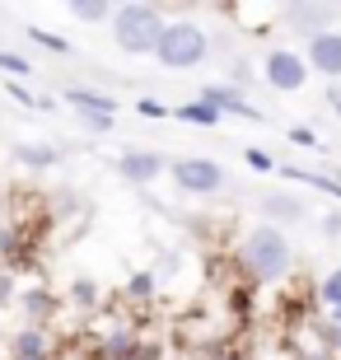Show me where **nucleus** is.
Returning a JSON list of instances; mask_svg holds the SVG:
<instances>
[{
  "label": "nucleus",
  "mask_w": 341,
  "mask_h": 360,
  "mask_svg": "<svg viewBox=\"0 0 341 360\" xmlns=\"http://www.w3.org/2000/svg\"><path fill=\"white\" fill-rule=\"evenodd\" d=\"M234 262L248 285H276V281H285L295 271V248H290L281 225H252L243 234V243H238Z\"/></svg>",
  "instance_id": "nucleus-1"
},
{
  "label": "nucleus",
  "mask_w": 341,
  "mask_h": 360,
  "mask_svg": "<svg viewBox=\"0 0 341 360\" xmlns=\"http://www.w3.org/2000/svg\"><path fill=\"white\" fill-rule=\"evenodd\" d=\"M164 28H169L164 10H159V5H145V0L117 5V14H112V42H117V52H127V56H155Z\"/></svg>",
  "instance_id": "nucleus-2"
},
{
  "label": "nucleus",
  "mask_w": 341,
  "mask_h": 360,
  "mask_svg": "<svg viewBox=\"0 0 341 360\" xmlns=\"http://www.w3.org/2000/svg\"><path fill=\"white\" fill-rule=\"evenodd\" d=\"M210 56V33L197 24V19H169L164 38L155 47V61L164 70H192Z\"/></svg>",
  "instance_id": "nucleus-3"
},
{
  "label": "nucleus",
  "mask_w": 341,
  "mask_h": 360,
  "mask_svg": "<svg viewBox=\"0 0 341 360\" xmlns=\"http://www.w3.org/2000/svg\"><path fill=\"white\" fill-rule=\"evenodd\" d=\"M169 174H173V187H178L183 197H220L224 187H229V174H224V164L201 160V155L173 160V164H169Z\"/></svg>",
  "instance_id": "nucleus-4"
},
{
  "label": "nucleus",
  "mask_w": 341,
  "mask_h": 360,
  "mask_svg": "<svg viewBox=\"0 0 341 360\" xmlns=\"http://www.w3.org/2000/svg\"><path fill=\"white\" fill-rule=\"evenodd\" d=\"M337 19H341V5H328V0H295V5H281V24L304 42H314L318 33H332Z\"/></svg>",
  "instance_id": "nucleus-5"
},
{
  "label": "nucleus",
  "mask_w": 341,
  "mask_h": 360,
  "mask_svg": "<svg viewBox=\"0 0 341 360\" xmlns=\"http://www.w3.org/2000/svg\"><path fill=\"white\" fill-rule=\"evenodd\" d=\"M309 61H304V52H295V47H271V52L262 56V80L271 84L276 94H300L304 84H309Z\"/></svg>",
  "instance_id": "nucleus-6"
},
{
  "label": "nucleus",
  "mask_w": 341,
  "mask_h": 360,
  "mask_svg": "<svg viewBox=\"0 0 341 360\" xmlns=\"http://www.w3.org/2000/svg\"><path fill=\"white\" fill-rule=\"evenodd\" d=\"M164 155L159 150H122L117 155V174H122V183H131V187H150V183H159L164 178Z\"/></svg>",
  "instance_id": "nucleus-7"
},
{
  "label": "nucleus",
  "mask_w": 341,
  "mask_h": 360,
  "mask_svg": "<svg viewBox=\"0 0 341 360\" xmlns=\"http://www.w3.org/2000/svg\"><path fill=\"white\" fill-rule=\"evenodd\" d=\"M197 98H201L206 108H215L220 117H224V112H234V117H243V122H257V127L266 122V112H262V108H252L248 98H243V94L234 89V84H206V89H201Z\"/></svg>",
  "instance_id": "nucleus-8"
},
{
  "label": "nucleus",
  "mask_w": 341,
  "mask_h": 360,
  "mask_svg": "<svg viewBox=\"0 0 341 360\" xmlns=\"http://www.w3.org/2000/svg\"><path fill=\"white\" fill-rule=\"evenodd\" d=\"M304 61H309V70H318V75H328L337 84L341 80V28L318 33L314 42H304Z\"/></svg>",
  "instance_id": "nucleus-9"
},
{
  "label": "nucleus",
  "mask_w": 341,
  "mask_h": 360,
  "mask_svg": "<svg viewBox=\"0 0 341 360\" xmlns=\"http://www.w3.org/2000/svg\"><path fill=\"white\" fill-rule=\"evenodd\" d=\"M61 295H52V285H28L19 290V309H24V323H38V328H52L61 319Z\"/></svg>",
  "instance_id": "nucleus-10"
},
{
  "label": "nucleus",
  "mask_w": 341,
  "mask_h": 360,
  "mask_svg": "<svg viewBox=\"0 0 341 360\" xmlns=\"http://www.w3.org/2000/svg\"><path fill=\"white\" fill-rule=\"evenodd\" d=\"M98 360H145V342L136 328H108L98 333Z\"/></svg>",
  "instance_id": "nucleus-11"
},
{
  "label": "nucleus",
  "mask_w": 341,
  "mask_h": 360,
  "mask_svg": "<svg viewBox=\"0 0 341 360\" xmlns=\"http://www.w3.org/2000/svg\"><path fill=\"white\" fill-rule=\"evenodd\" d=\"M10 356H52V328H38V323H19L5 342Z\"/></svg>",
  "instance_id": "nucleus-12"
},
{
  "label": "nucleus",
  "mask_w": 341,
  "mask_h": 360,
  "mask_svg": "<svg viewBox=\"0 0 341 360\" xmlns=\"http://www.w3.org/2000/svg\"><path fill=\"white\" fill-rule=\"evenodd\" d=\"M61 98H66V108L70 112H103V117H117V98H112V94H103V89H89V84H70L66 94H61Z\"/></svg>",
  "instance_id": "nucleus-13"
},
{
  "label": "nucleus",
  "mask_w": 341,
  "mask_h": 360,
  "mask_svg": "<svg viewBox=\"0 0 341 360\" xmlns=\"http://www.w3.org/2000/svg\"><path fill=\"white\" fill-rule=\"evenodd\" d=\"M28 262V229L19 225V220H0V267H24Z\"/></svg>",
  "instance_id": "nucleus-14"
},
{
  "label": "nucleus",
  "mask_w": 341,
  "mask_h": 360,
  "mask_svg": "<svg viewBox=\"0 0 341 360\" xmlns=\"http://www.w3.org/2000/svg\"><path fill=\"white\" fill-rule=\"evenodd\" d=\"M10 155H14V164H19V169H33V174H47V169H56V164H61V150H56L52 141H19Z\"/></svg>",
  "instance_id": "nucleus-15"
},
{
  "label": "nucleus",
  "mask_w": 341,
  "mask_h": 360,
  "mask_svg": "<svg viewBox=\"0 0 341 360\" xmlns=\"http://www.w3.org/2000/svg\"><path fill=\"white\" fill-rule=\"evenodd\" d=\"M257 211H262V220L271 225V220H304L309 206H304L295 192H262V197H257Z\"/></svg>",
  "instance_id": "nucleus-16"
},
{
  "label": "nucleus",
  "mask_w": 341,
  "mask_h": 360,
  "mask_svg": "<svg viewBox=\"0 0 341 360\" xmlns=\"http://www.w3.org/2000/svg\"><path fill=\"white\" fill-rule=\"evenodd\" d=\"M314 304L328 323H341V267H332L328 276L314 285Z\"/></svg>",
  "instance_id": "nucleus-17"
},
{
  "label": "nucleus",
  "mask_w": 341,
  "mask_h": 360,
  "mask_svg": "<svg viewBox=\"0 0 341 360\" xmlns=\"http://www.w3.org/2000/svg\"><path fill=\"white\" fill-rule=\"evenodd\" d=\"M66 304L75 309V314H98V309H103V285L94 276H75L70 290H66Z\"/></svg>",
  "instance_id": "nucleus-18"
},
{
  "label": "nucleus",
  "mask_w": 341,
  "mask_h": 360,
  "mask_svg": "<svg viewBox=\"0 0 341 360\" xmlns=\"http://www.w3.org/2000/svg\"><path fill=\"white\" fill-rule=\"evenodd\" d=\"M276 174L285 178V183H304V187H314V192H328V197L341 201V183L332 174H318V169H295V164H281Z\"/></svg>",
  "instance_id": "nucleus-19"
},
{
  "label": "nucleus",
  "mask_w": 341,
  "mask_h": 360,
  "mask_svg": "<svg viewBox=\"0 0 341 360\" xmlns=\"http://www.w3.org/2000/svg\"><path fill=\"white\" fill-rule=\"evenodd\" d=\"M122 295H127V304H150L159 295V276L155 271H131L127 285H122Z\"/></svg>",
  "instance_id": "nucleus-20"
},
{
  "label": "nucleus",
  "mask_w": 341,
  "mask_h": 360,
  "mask_svg": "<svg viewBox=\"0 0 341 360\" xmlns=\"http://www.w3.org/2000/svg\"><path fill=\"white\" fill-rule=\"evenodd\" d=\"M24 38L33 42V47H42V52H52V56H70V52H75L70 38H61V33H52V28H38V24H28Z\"/></svg>",
  "instance_id": "nucleus-21"
},
{
  "label": "nucleus",
  "mask_w": 341,
  "mask_h": 360,
  "mask_svg": "<svg viewBox=\"0 0 341 360\" xmlns=\"http://www.w3.org/2000/svg\"><path fill=\"white\" fill-rule=\"evenodd\" d=\"M112 14H117V5H108V0H75L70 5V19H79V24H112Z\"/></svg>",
  "instance_id": "nucleus-22"
},
{
  "label": "nucleus",
  "mask_w": 341,
  "mask_h": 360,
  "mask_svg": "<svg viewBox=\"0 0 341 360\" xmlns=\"http://www.w3.org/2000/svg\"><path fill=\"white\" fill-rule=\"evenodd\" d=\"M173 117L187 122V127H220V112H215V108H206L201 98H192V103H178V108H173Z\"/></svg>",
  "instance_id": "nucleus-23"
},
{
  "label": "nucleus",
  "mask_w": 341,
  "mask_h": 360,
  "mask_svg": "<svg viewBox=\"0 0 341 360\" xmlns=\"http://www.w3.org/2000/svg\"><path fill=\"white\" fill-rule=\"evenodd\" d=\"M0 70H5L10 80L24 84L28 75H33V61H28V56H19V52H10V47H0Z\"/></svg>",
  "instance_id": "nucleus-24"
},
{
  "label": "nucleus",
  "mask_w": 341,
  "mask_h": 360,
  "mask_svg": "<svg viewBox=\"0 0 341 360\" xmlns=\"http://www.w3.org/2000/svg\"><path fill=\"white\" fill-rule=\"evenodd\" d=\"M136 112H141V117H150V122L173 117V108H169V103H159L155 94H141V98H136Z\"/></svg>",
  "instance_id": "nucleus-25"
},
{
  "label": "nucleus",
  "mask_w": 341,
  "mask_h": 360,
  "mask_svg": "<svg viewBox=\"0 0 341 360\" xmlns=\"http://www.w3.org/2000/svg\"><path fill=\"white\" fill-rule=\"evenodd\" d=\"M75 122L84 127V131H94V136H108L112 127H117V117H103V112H75Z\"/></svg>",
  "instance_id": "nucleus-26"
},
{
  "label": "nucleus",
  "mask_w": 341,
  "mask_h": 360,
  "mask_svg": "<svg viewBox=\"0 0 341 360\" xmlns=\"http://www.w3.org/2000/svg\"><path fill=\"white\" fill-rule=\"evenodd\" d=\"M19 304V276H14L10 267H0V309Z\"/></svg>",
  "instance_id": "nucleus-27"
},
{
  "label": "nucleus",
  "mask_w": 341,
  "mask_h": 360,
  "mask_svg": "<svg viewBox=\"0 0 341 360\" xmlns=\"http://www.w3.org/2000/svg\"><path fill=\"white\" fill-rule=\"evenodd\" d=\"M243 160H248V169H257V174H276L281 164L266 155V150H257V146H243Z\"/></svg>",
  "instance_id": "nucleus-28"
},
{
  "label": "nucleus",
  "mask_w": 341,
  "mask_h": 360,
  "mask_svg": "<svg viewBox=\"0 0 341 360\" xmlns=\"http://www.w3.org/2000/svg\"><path fill=\"white\" fill-rule=\"evenodd\" d=\"M252 80H257V70H252V61H234V66H229V84H234L238 94L248 89Z\"/></svg>",
  "instance_id": "nucleus-29"
},
{
  "label": "nucleus",
  "mask_w": 341,
  "mask_h": 360,
  "mask_svg": "<svg viewBox=\"0 0 341 360\" xmlns=\"http://www.w3.org/2000/svg\"><path fill=\"white\" fill-rule=\"evenodd\" d=\"M5 94H10V98H14L19 108H33V103H38V94L28 89V84H19V80H10V84H5Z\"/></svg>",
  "instance_id": "nucleus-30"
},
{
  "label": "nucleus",
  "mask_w": 341,
  "mask_h": 360,
  "mask_svg": "<svg viewBox=\"0 0 341 360\" xmlns=\"http://www.w3.org/2000/svg\"><path fill=\"white\" fill-rule=\"evenodd\" d=\"M290 146H304V150H318V136H314V127H290Z\"/></svg>",
  "instance_id": "nucleus-31"
},
{
  "label": "nucleus",
  "mask_w": 341,
  "mask_h": 360,
  "mask_svg": "<svg viewBox=\"0 0 341 360\" xmlns=\"http://www.w3.org/2000/svg\"><path fill=\"white\" fill-rule=\"evenodd\" d=\"M318 229H323V239H341V211H328L318 220Z\"/></svg>",
  "instance_id": "nucleus-32"
},
{
  "label": "nucleus",
  "mask_w": 341,
  "mask_h": 360,
  "mask_svg": "<svg viewBox=\"0 0 341 360\" xmlns=\"http://www.w3.org/2000/svg\"><path fill=\"white\" fill-rule=\"evenodd\" d=\"M33 108H38V112H56V108H61V98H52V94H38V103H33Z\"/></svg>",
  "instance_id": "nucleus-33"
},
{
  "label": "nucleus",
  "mask_w": 341,
  "mask_h": 360,
  "mask_svg": "<svg viewBox=\"0 0 341 360\" xmlns=\"http://www.w3.org/2000/svg\"><path fill=\"white\" fill-rule=\"evenodd\" d=\"M328 108L341 117V84H328Z\"/></svg>",
  "instance_id": "nucleus-34"
},
{
  "label": "nucleus",
  "mask_w": 341,
  "mask_h": 360,
  "mask_svg": "<svg viewBox=\"0 0 341 360\" xmlns=\"http://www.w3.org/2000/svg\"><path fill=\"white\" fill-rule=\"evenodd\" d=\"M215 360H248V356H243V351H220Z\"/></svg>",
  "instance_id": "nucleus-35"
},
{
  "label": "nucleus",
  "mask_w": 341,
  "mask_h": 360,
  "mask_svg": "<svg viewBox=\"0 0 341 360\" xmlns=\"http://www.w3.org/2000/svg\"><path fill=\"white\" fill-rule=\"evenodd\" d=\"M10 360H52V356H10Z\"/></svg>",
  "instance_id": "nucleus-36"
}]
</instances>
